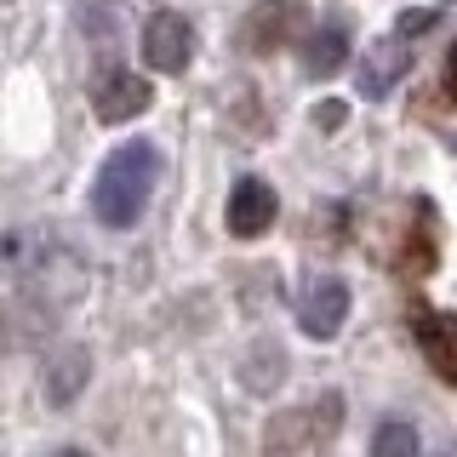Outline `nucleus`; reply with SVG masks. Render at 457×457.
Listing matches in <instances>:
<instances>
[{
    "instance_id": "1",
    "label": "nucleus",
    "mask_w": 457,
    "mask_h": 457,
    "mask_svg": "<svg viewBox=\"0 0 457 457\" xmlns=\"http://www.w3.org/2000/svg\"><path fill=\"white\" fill-rule=\"evenodd\" d=\"M154 178H161V154H154V143H120V149L104 161L92 183V212L104 218L109 228H132L143 218V206H149L154 195Z\"/></svg>"
},
{
    "instance_id": "2",
    "label": "nucleus",
    "mask_w": 457,
    "mask_h": 457,
    "mask_svg": "<svg viewBox=\"0 0 457 457\" xmlns=\"http://www.w3.org/2000/svg\"><path fill=\"white\" fill-rule=\"evenodd\" d=\"M337 418H343L337 395H320L314 406L275 411L263 428V457H326V446L337 435Z\"/></svg>"
},
{
    "instance_id": "3",
    "label": "nucleus",
    "mask_w": 457,
    "mask_h": 457,
    "mask_svg": "<svg viewBox=\"0 0 457 457\" xmlns=\"http://www.w3.org/2000/svg\"><path fill=\"white\" fill-rule=\"evenodd\" d=\"M303 23H309V0H257L246 12V23H240V46L257 52V57L280 52Z\"/></svg>"
},
{
    "instance_id": "4",
    "label": "nucleus",
    "mask_w": 457,
    "mask_h": 457,
    "mask_svg": "<svg viewBox=\"0 0 457 457\" xmlns=\"http://www.w3.org/2000/svg\"><path fill=\"white\" fill-rule=\"evenodd\" d=\"M343 320H349V286L337 275H314L303 292H297V326H303L314 343H326V337L343 332Z\"/></svg>"
},
{
    "instance_id": "5",
    "label": "nucleus",
    "mask_w": 457,
    "mask_h": 457,
    "mask_svg": "<svg viewBox=\"0 0 457 457\" xmlns=\"http://www.w3.org/2000/svg\"><path fill=\"white\" fill-rule=\"evenodd\" d=\"M143 57H149V69H161V75H183L195 57V29L183 12H154L149 29H143Z\"/></svg>"
},
{
    "instance_id": "6",
    "label": "nucleus",
    "mask_w": 457,
    "mask_h": 457,
    "mask_svg": "<svg viewBox=\"0 0 457 457\" xmlns=\"http://www.w3.org/2000/svg\"><path fill=\"white\" fill-rule=\"evenodd\" d=\"M92 104H97V120L120 126V120H137V114L154 104V92H149V80H143V75H132V69H109V75L97 80Z\"/></svg>"
},
{
    "instance_id": "7",
    "label": "nucleus",
    "mask_w": 457,
    "mask_h": 457,
    "mask_svg": "<svg viewBox=\"0 0 457 457\" xmlns=\"http://www.w3.org/2000/svg\"><path fill=\"white\" fill-rule=\"evenodd\" d=\"M275 212H280V200L263 178H240L235 195H228V235H240V240L263 235V228L275 223Z\"/></svg>"
},
{
    "instance_id": "8",
    "label": "nucleus",
    "mask_w": 457,
    "mask_h": 457,
    "mask_svg": "<svg viewBox=\"0 0 457 457\" xmlns=\"http://www.w3.org/2000/svg\"><path fill=\"white\" fill-rule=\"evenodd\" d=\"M418 349L435 366L440 383H457V314L446 309H423L418 314Z\"/></svg>"
},
{
    "instance_id": "9",
    "label": "nucleus",
    "mask_w": 457,
    "mask_h": 457,
    "mask_svg": "<svg viewBox=\"0 0 457 457\" xmlns=\"http://www.w3.org/2000/svg\"><path fill=\"white\" fill-rule=\"evenodd\" d=\"M86 378H92V354L86 349H57L46 361V400L52 406H69V400L86 389Z\"/></svg>"
},
{
    "instance_id": "10",
    "label": "nucleus",
    "mask_w": 457,
    "mask_h": 457,
    "mask_svg": "<svg viewBox=\"0 0 457 457\" xmlns=\"http://www.w3.org/2000/svg\"><path fill=\"white\" fill-rule=\"evenodd\" d=\"M240 378H246V389L252 395H269V389H280V378H286V349L275 337H257L246 354H240Z\"/></svg>"
},
{
    "instance_id": "11",
    "label": "nucleus",
    "mask_w": 457,
    "mask_h": 457,
    "mask_svg": "<svg viewBox=\"0 0 457 457\" xmlns=\"http://www.w3.org/2000/svg\"><path fill=\"white\" fill-rule=\"evenodd\" d=\"M406 69H411L406 40H400V35H395V40H383V46L366 57V69H361V92H366V97H383L400 75H406Z\"/></svg>"
},
{
    "instance_id": "12",
    "label": "nucleus",
    "mask_w": 457,
    "mask_h": 457,
    "mask_svg": "<svg viewBox=\"0 0 457 457\" xmlns=\"http://www.w3.org/2000/svg\"><path fill=\"white\" fill-rule=\"evenodd\" d=\"M349 63V35H343V29L332 23V29H320V35L309 40L303 46V69L314 80H326V75H337V69Z\"/></svg>"
},
{
    "instance_id": "13",
    "label": "nucleus",
    "mask_w": 457,
    "mask_h": 457,
    "mask_svg": "<svg viewBox=\"0 0 457 457\" xmlns=\"http://www.w3.org/2000/svg\"><path fill=\"white\" fill-rule=\"evenodd\" d=\"M435 257H440V246H435V228H428V212H418V228L406 235L395 269H400V275H428V269H435Z\"/></svg>"
},
{
    "instance_id": "14",
    "label": "nucleus",
    "mask_w": 457,
    "mask_h": 457,
    "mask_svg": "<svg viewBox=\"0 0 457 457\" xmlns=\"http://www.w3.org/2000/svg\"><path fill=\"white\" fill-rule=\"evenodd\" d=\"M371 457H418V428L406 418H383L371 435Z\"/></svg>"
},
{
    "instance_id": "15",
    "label": "nucleus",
    "mask_w": 457,
    "mask_h": 457,
    "mask_svg": "<svg viewBox=\"0 0 457 457\" xmlns=\"http://www.w3.org/2000/svg\"><path fill=\"white\" fill-rule=\"evenodd\" d=\"M423 29H435V12L428 6H411L406 18H400V40H411V35H423Z\"/></svg>"
},
{
    "instance_id": "16",
    "label": "nucleus",
    "mask_w": 457,
    "mask_h": 457,
    "mask_svg": "<svg viewBox=\"0 0 457 457\" xmlns=\"http://www.w3.org/2000/svg\"><path fill=\"white\" fill-rule=\"evenodd\" d=\"M314 126H326V132H332V126H343V104H337V97H332L326 109H314Z\"/></svg>"
},
{
    "instance_id": "17",
    "label": "nucleus",
    "mask_w": 457,
    "mask_h": 457,
    "mask_svg": "<svg viewBox=\"0 0 457 457\" xmlns=\"http://www.w3.org/2000/svg\"><path fill=\"white\" fill-rule=\"evenodd\" d=\"M446 97L457 104V46H452V57H446Z\"/></svg>"
},
{
    "instance_id": "18",
    "label": "nucleus",
    "mask_w": 457,
    "mask_h": 457,
    "mask_svg": "<svg viewBox=\"0 0 457 457\" xmlns=\"http://www.w3.org/2000/svg\"><path fill=\"white\" fill-rule=\"evenodd\" d=\"M57 457H92V452H75V446H69V452H57Z\"/></svg>"
}]
</instances>
